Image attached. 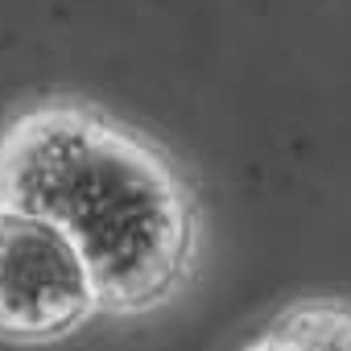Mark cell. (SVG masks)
I'll use <instances>...</instances> for the list:
<instances>
[{
    "mask_svg": "<svg viewBox=\"0 0 351 351\" xmlns=\"http://www.w3.org/2000/svg\"><path fill=\"white\" fill-rule=\"evenodd\" d=\"M104 318L79 248L38 215L0 207V343L54 347Z\"/></svg>",
    "mask_w": 351,
    "mask_h": 351,
    "instance_id": "cell-2",
    "label": "cell"
},
{
    "mask_svg": "<svg viewBox=\"0 0 351 351\" xmlns=\"http://www.w3.org/2000/svg\"><path fill=\"white\" fill-rule=\"evenodd\" d=\"M0 207L46 219L79 248L104 318L173 306L203 265L207 228L186 165L83 95H38L5 116Z\"/></svg>",
    "mask_w": 351,
    "mask_h": 351,
    "instance_id": "cell-1",
    "label": "cell"
},
{
    "mask_svg": "<svg viewBox=\"0 0 351 351\" xmlns=\"http://www.w3.org/2000/svg\"><path fill=\"white\" fill-rule=\"evenodd\" d=\"M236 351H351V298H298L261 318Z\"/></svg>",
    "mask_w": 351,
    "mask_h": 351,
    "instance_id": "cell-3",
    "label": "cell"
}]
</instances>
